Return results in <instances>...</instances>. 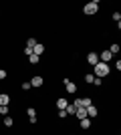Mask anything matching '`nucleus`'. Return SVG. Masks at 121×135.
I'll return each instance as SVG.
<instances>
[{"label": "nucleus", "instance_id": "3", "mask_svg": "<svg viewBox=\"0 0 121 135\" xmlns=\"http://www.w3.org/2000/svg\"><path fill=\"white\" fill-rule=\"evenodd\" d=\"M28 83H30V87H36V89H38V87H42V85H45V79H42V77H38V75H35Z\"/></svg>", "mask_w": 121, "mask_h": 135}, {"label": "nucleus", "instance_id": "13", "mask_svg": "<svg viewBox=\"0 0 121 135\" xmlns=\"http://www.w3.org/2000/svg\"><path fill=\"white\" fill-rule=\"evenodd\" d=\"M107 51H109L111 55H119V45H117V42H113V45H111Z\"/></svg>", "mask_w": 121, "mask_h": 135}, {"label": "nucleus", "instance_id": "24", "mask_svg": "<svg viewBox=\"0 0 121 135\" xmlns=\"http://www.w3.org/2000/svg\"><path fill=\"white\" fill-rule=\"evenodd\" d=\"M2 79H6V71H4V69H0V81H2Z\"/></svg>", "mask_w": 121, "mask_h": 135}, {"label": "nucleus", "instance_id": "25", "mask_svg": "<svg viewBox=\"0 0 121 135\" xmlns=\"http://www.w3.org/2000/svg\"><path fill=\"white\" fill-rule=\"evenodd\" d=\"M93 85H95V87H101V79H97V77H95V81H93Z\"/></svg>", "mask_w": 121, "mask_h": 135}, {"label": "nucleus", "instance_id": "23", "mask_svg": "<svg viewBox=\"0 0 121 135\" xmlns=\"http://www.w3.org/2000/svg\"><path fill=\"white\" fill-rule=\"evenodd\" d=\"M59 117H61V119H65V117H69V115H67V111L63 109V111H59Z\"/></svg>", "mask_w": 121, "mask_h": 135}, {"label": "nucleus", "instance_id": "20", "mask_svg": "<svg viewBox=\"0 0 121 135\" xmlns=\"http://www.w3.org/2000/svg\"><path fill=\"white\" fill-rule=\"evenodd\" d=\"M35 45H36V38H28L26 40V49H32Z\"/></svg>", "mask_w": 121, "mask_h": 135}, {"label": "nucleus", "instance_id": "2", "mask_svg": "<svg viewBox=\"0 0 121 135\" xmlns=\"http://www.w3.org/2000/svg\"><path fill=\"white\" fill-rule=\"evenodd\" d=\"M97 10H99V2H97V0H93V2L85 4V8H83L85 14H97Z\"/></svg>", "mask_w": 121, "mask_h": 135}, {"label": "nucleus", "instance_id": "15", "mask_svg": "<svg viewBox=\"0 0 121 135\" xmlns=\"http://www.w3.org/2000/svg\"><path fill=\"white\" fill-rule=\"evenodd\" d=\"M65 111H67V115H75L77 107H75V105H73V103H69V105H67V109H65Z\"/></svg>", "mask_w": 121, "mask_h": 135}, {"label": "nucleus", "instance_id": "21", "mask_svg": "<svg viewBox=\"0 0 121 135\" xmlns=\"http://www.w3.org/2000/svg\"><path fill=\"white\" fill-rule=\"evenodd\" d=\"M20 89H22V91H28V89H32V87H30V83H22V85H20Z\"/></svg>", "mask_w": 121, "mask_h": 135}, {"label": "nucleus", "instance_id": "4", "mask_svg": "<svg viewBox=\"0 0 121 135\" xmlns=\"http://www.w3.org/2000/svg\"><path fill=\"white\" fill-rule=\"evenodd\" d=\"M63 83H65V89H67V93H71V95H73V93H77V85L73 83V81H69V79H65Z\"/></svg>", "mask_w": 121, "mask_h": 135}, {"label": "nucleus", "instance_id": "7", "mask_svg": "<svg viewBox=\"0 0 121 135\" xmlns=\"http://www.w3.org/2000/svg\"><path fill=\"white\" fill-rule=\"evenodd\" d=\"M67 105H69V101H67L65 97H59V99H57V109H59V111L67 109Z\"/></svg>", "mask_w": 121, "mask_h": 135}, {"label": "nucleus", "instance_id": "18", "mask_svg": "<svg viewBox=\"0 0 121 135\" xmlns=\"http://www.w3.org/2000/svg\"><path fill=\"white\" fill-rule=\"evenodd\" d=\"M38 61H40V56H36V55H30L28 56V62H30V65H36Z\"/></svg>", "mask_w": 121, "mask_h": 135}, {"label": "nucleus", "instance_id": "12", "mask_svg": "<svg viewBox=\"0 0 121 135\" xmlns=\"http://www.w3.org/2000/svg\"><path fill=\"white\" fill-rule=\"evenodd\" d=\"M8 103H10V95L2 93V95H0V105H8Z\"/></svg>", "mask_w": 121, "mask_h": 135}, {"label": "nucleus", "instance_id": "9", "mask_svg": "<svg viewBox=\"0 0 121 135\" xmlns=\"http://www.w3.org/2000/svg\"><path fill=\"white\" fill-rule=\"evenodd\" d=\"M26 115H28V121H30V123H36V111L32 107L26 109Z\"/></svg>", "mask_w": 121, "mask_h": 135}, {"label": "nucleus", "instance_id": "17", "mask_svg": "<svg viewBox=\"0 0 121 135\" xmlns=\"http://www.w3.org/2000/svg\"><path fill=\"white\" fill-rule=\"evenodd\" d=\"M8 111H10V109H8V105H0V115H2V117H6V115H8Z\"/></svg>", "mask_w": 121, "mask_h": 135}, {"label": "nucleus", "instance_id": "1", "mask_svg": "<svg viewBox=\"0 0 121 135\" xmlns=\"http://www.w3.org/2000/svg\"><path fill=\"white\" fill-rule=\"evenodd\" d=\"M93 71H95V75H97V79H103V77H107V75L111 73L109 65H105V62H97V65L93 67Z\"/></svg>", "mask_w": 121, "mask_h": 135}, {"label": "nucleus", "instance_id": "6", "mask_svg": "<svg viewBox=\"0 0 121 135\" xmlns=\"http://www.w3.org/2000/svg\"><path fill=\"white\" fill-rule=\"evenodd\" d=\"M87 62H89L91 67H95V65L99 62V55L97 52H89V55H87Z\"/></svg>", "mask_w": 121, "mask_h": 135}, {"label": "nucleus", "instance_id": "22", "mask_svg": "<svg viewBox=\"0 0 121 135\" xmlns=\"http://www.w3.org/2000/svg\"><path fill=\"white\" fill-rule=\"evenodd\" d=\"M113 20H115V22H119V20H121V14H119V12H113Z\"/></svg>", "mask_w": 121, "mask_h": 135}, {"label": "nucleus", "instance_id": "8", "mask_svg": "<svg viewBox=\"0 0 121 135\" xmlns=\"http://www.w3.org/2000/svg\"><path fill=\"white\" fill-rule=\"evenodd\" d=\"M45 52V45H40V42H36L35 46H32V55H36V56H40Z\"/></svg>", "mask_w": 121, "mask_h": 135}, {"label": "nucleus", "instance_id": "16", "mask_svg": "<svg viewBox=\"0 0 121 135\" xmlns=\"http://www.w3.org/2000/svg\"><path fill=\"white\" fill-rule=\"evenodd\" d=\"M2 121H4V127H12V125H14V121H12V117H10V115H6V117L2 119Z\"/></svg>", "mask_w": 121, "mask_h": 135}, {"label": "nucleus", "instance_id": "5", "mask_svg": "<svg viewBox=\"0 0 121 135\" xmlns=\"http://www.w3.org/2000/svg\"><path fill=\"white\" fill-rule=\"evenodd\" d=\"M111 59H113V55H111L109 51H103L101 55H99V62H105V65H109Z\"/></svg>", "mask_w": 121, "mask_h": 135}, {"label": "nucleus", "instance_id": "14", "mask_svg": "<svg viewBox=\"0 0 121 135\" xmlns=\"http://www.w3.org/2000/svg\"><path fill=\"white\" fill-rule=\"evenodd\" d=\"M75 115H77V119L81 121V119H85V117H87V111H85V109H77Z\"/></svg>", "mask_w": 121, "mask_h": 135}, {"label": "nucleus", "instance_id": "10", "mask_svg": "<svg viewBox=\"0 0 121 135\" xmlns=\"http://www.w3.org/2000/svg\"><path fill=\"white\" fill-rule=\"evenodd\" d=\"M85 111H87V117H89V119H91V117H97V107H95V105H89Z\"/></svg>", "mask_w": 121, "mask_h": 135}, {"label": "nucleus", "instance_id": "19", "mask_svg": "<svg viewBox=\"0 0 121 135\" xmlns=\"http://www.w3.org/2000/svg\"><path fill=\"white\" fill-rule=\"evenodd\" d=\"M93 81H95V75H93V73H87L85 75V83H93Z\"/></svg>", "mask_w": 121, "mask_h": 135}, {"label": "nucleus", "instance_id": "11", "mask_svg": "<svg viewBox=\"0 0 121 135\" xmlns=\"http://www.w3.org/2000/svg\"><path fill=\"white\" fill-rule=\"evenodd\" d=\"M79 123H81V127H83V129H89V127H91V119L85 117V119H81Z\"/></svg>", "mask_w": 121, "mask_h": 135}]
</instances>
